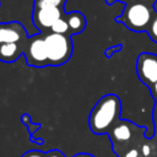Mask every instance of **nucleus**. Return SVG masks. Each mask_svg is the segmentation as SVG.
Wrapping results in <instances>:
<instances>
[{"mask_svg": "<svg viewBox=\"0 0 157 157\" xmlns=\"http://www.w3.org/2000/svg\"><path fill=\"white\" fill-rule=\"evenodd\" d=\"M120 107L121 103L117 94L103 96L90 113L88 125L91 131L97 135L109 132L119 118Z\"/></svg>", "mask_w": 157, "mask_h": 157, "instance_id": "nucleus-1", "label": "nucleus"}, {"mask_svg": "<svg viewBox=\"0 0 157 157\" xmlns=\"http://www.w3.org/2000/svg\"><path fill=\"white\" fill-rule=\"evenodd\" d=\"M153 13L155 10L152 6L135 0L124 6L121 15L115 17V22L123 23L126 28L134 32H146Z\"/></svg>", "mask_w": 157, "mask_h": 157, "instance_id": "nucleus-2", "label": "nucleus"}, {"mask_svg": "<svg viewBox=\"0 0 157 157\" xmlns=\"http://www.w3.org/2000/svg\"><path fill=\"white\" fill-rule=\"evenodd\" d=\"M44 39L48 53V65L58 66L69 61L74 49L70 34L50 32L44 36Z\"/></svg>", "mask_w": 157, "mask_h": 157, "instance_id": "nucleus-3", "label": "nucleus"}, {"mask_svg": "<svg viewBox=\"0 0 157 157\" xmlns=\"http://www.w3.org/2000/svg\"><path fill=\"white\" fill-rule=\"evenodd\" d=\"M42 32L28 37L26 43H25V56L26 61L29 66H37V67H43L48 65V53H47V47H45V39Z\"/></svg>", "mask_w": 157, "mask_h": 157, "instance_id": "nucleus-4", "label": "nucleus"}, {"mask_svg": "<svg viewBox=\"0 0 157 157\" xmlns=\"http://www.w3.org/2000/svg\"><path fill=\"white\" fill-rule=\"evenodd\" d=\"M66 15L64 7L56 6H33L32 10V22L43 33L44 31L52 28L54 22Z\"/></svg>", "mask_w": 157, "mask_h": 157, "instance_id": "nucleus-5", "label": "nucleus"}, {"mask_svg": "<svg viewBox=\"0 0 157 157\" xmlns=\"http://www.w3.org/2000/svg\"><path fill=\"white\" fill-rule=\"evenodd\" d=\"M136 72L142 83L152 86L157 82V55L153 53H141L136 60Z\"/></svg>", "mask_w": 157, "mask_h": 157, "instance_id": "nucleus-6", "label": "nucleus"}, {"mask_svg": "<svg viewBox=\"0 0 157 157\" xmlns=\"http://www.w3.org/2000/svg\"><path fill=\"white\" fill-rule=\"evenodd\" d=\"M28 38L27 31L18 21L0 22V44L20 43Z\"/></svg>", "mask_w": 157, "mask_h": 157, "instance_id": "nucleus-7", "label": "nucleus"}, {"mask_svg": "<svg viewBox=\"0 0 157 157\" xmlns=\"http://www.w3.org/2000/svg\"><path fill=\"white\" fill-rule=\"evenodd\" d=\"M132 126L134 125L126 120H119V123L115 124L109 132L112 142L115 144L128 142L132 136Z\"/></svg>", "mask_w": 157, "mask_h": 157, "instance_id": "nucleus-8", "label": "nucleus"}, {"mask_svg": "<svg viewBox=\"0 0 157 157\" xmlns=\"http://www.w3.org/2000/svg\"><path fill=\"white\" fill-rule=\"evenodd\" d=\"M26 40L25 42H20V43L0 44V60L4 61V63H13V61H16L25 52Z\"/></svg>", "mask_w": 157, "mask_h": 157, "instance_id": "nucleus-9", "label": "nucleus"}, {"mask_svg": "<svg viewBox=\"0 0 157 157\" xmlns=\"http://www.w3.org/2000/svg\"><path fill=\"white\" fill-rule=\"evenodd\" d=\"M65 18H66V22L69 25V33H70V36L78 34V33H81L86 28V25H87L86 17L80 11L67 12L65 15Z\"/></svg>", "mask_w": 157, "mask_h": 157, "instance_id": "nucleus-10", "label": "nucleus"}, {"mask_svg": "<svg viewBox=\"0 0 157 157\" xmlns=\"http://www.w3.org/2000/svg\"><path fill=\"white\" fill-rule=\"evenodd\" d=\"M50 32H53V33H59V34H70V33H69V25H67V22H66L65 16L61 17V18H59V20H56V21L54 22V25H53L52 28H50Z\"/></svg>", "mask_w": 157, "mask_h": 157, "instance_id": "nucleus-11", "label": "nucleus"}, {"mask_svg": "<svg viewBox=\"0 0 157 157\" xmlns=\"http://www.w3.org/2000/svg\"><path fill=\"white\" fill-rule=\"evenodd\" d=\"M148 37L151 38V40H153L155 43H157V11H155L153 13V17L146 29Z\"/></svg>", "mask_w": 157, "mask_h": 157, "instance_id": "nucleus-12", "label": "nucleus"}, {"mask_svg": "<svg viewBox=\"0 0 157 157\" xmlns=\"http://www.w3.org/2000/svg\"><path fill=\"white\" fill-rule=\"evenodd\" d=\"M66 0H34L33 6H56L64 7Z\"/></svg>", "mask_w": 157, "mask_h": 157, "instance_id": "nucleus-13", "label": "nucleus"}, {"mask_svg": "<svg viewBox=\"0 0 157 157\" xmlns=\"http://www.w3.org/2000/svg\"><path fill=\"white\" fill-rule=\"evenodd\" d=\"M123 157H140V152H139L137 148H131V150L126 151L123 155Z\"/></svg>", "mask_w": 157, "mask_h": 157, "instance_id": "nucleus-14", "label": "nucleus"}, {"mask_svg": "<svg viewBox=\"0 0 157 157\" xmlns=\"http://www.w3.org/2000/svg\"><path fill=\"white\" fill-rule=\"evenodd\" d=\"M22 157H45V155L42 152H38V151H29V152L25 153Z\"/></svg>", "mask_w": 157, "mask_h": 157, "instance_id": "nucleus-15", "label": "nucleus"}, {"mask_svg": "<svg viewBox=\"0 0 157 157\" xmlns=\"http://www.w3.org/2000/svg\"><path fill=\"white\" fill-rule=\"evenodd\" d=\"M45 157H65L60 151L58 150H53V151H49L48 153H45Z\"/></svg>", "mask_w": 157, "mask_h": 157, "instance_id": "nucleus-16", "label": "nucleus"}, {"mask_svg": "<svg viewBox=\"0 0 157 157\" xmlns=\"http://www.w3.org/2000/svg\"><path fill=\"white\" fill-rule=\"evenodd\" d=\"M120 48H121V45H115V47H110V48H108L107 50H105V55L107 56H110V53H115V52H119L120 50Z\"/></svg>", "mask_w": 157, "mask_h": 157, "instance_id": "nucleus-17", "label": "nucleus"}, {"mask_svg": "<svg viewBox=\"0 0 157 157\" xmlns=\"http://www.w3.org/2000/svg\"><path fill=\"white\" fill-rule=\"evenodd\" d=\"M148 88H150V91H151V94H152V97L155 98V101H157V82H156L155 85L150 86Z\"/></svg>", "mask_w": 157, "mask_h": 157, "instance_id": "nucleus-18", "label": "nucleus"}, {"mask_svg": "<svg viewBox=\"0 0 157 157\" xmlns=\"http://www.w3.org/2000/svg\"><path fill=\"white\" fill-rule=\"evenodd\" d=\"M141 152H142V155H144L145 157H148V156L151 155V148H150V146H147V145H144V146H142V150H141Z\"/></svg>", "mask_w": 157, "mask_h": 157, "instance_id": "nucleus-19", "label": "nucleus"}, {"mask_svg": "<svg viewBox=\"0 0 157 157\" xmlns=\"http://www.w3.org/2000/svg\"><path fill=\"white\" fill-rule=\"evenodd\" d=\"M153 124H155V128H156V132H157V101H156V105H155V109H153Z\"/></svg>", "mask_w": 157, "mask_h": 157, "instance_id": "nucleus-20", "label": "nucleus"}, {"mask_svg": "<svg viewBox=\"0 0 157 157\" xmlns=\"http://www.w3.org/2000/svg\"><path fill=\"white\" fill-rule=\"evenodd\" d=\"M117 1H121V2H124V4L126 5V4L131 2V1H135V0H105L107 5H113V4H114V2H117Z\"/></svg>", "mask_w": 157, "mask_h": 157, "instance_id": "nucleus-21", "label": "nucleus"}, {"mask_svg": "<svg viewBox=\"0 0 157 157\" xmlns=\"http://www.w3.org/2000/svg\"><path fill=\"white\" fill-rule=\"evenodd\" d=\"M137 1H140V2H142V4H146V5H148V6H155V4L157 2V0H137Z\"/></svg>", "mask_w": 157, "mask_h": 157, "instance_id": "nucleus-22", "label": "nucleus"}, {"mask_svg": "<svg viewBox=\"0 0 157 157\" xmlns=\"http://www.w3.org/2000/svg\"><path fill=\"white\" fill-rule=\"evenodd\" d=\"M75 157H94V156H92V155H90V153H78V155H76Z\"/></svg>", "mask_w": 157, "mask_h": 157, "instance_id": "nucleus-23", "label": "nucleus"}, {"mask_svg": "<svg viewBox=\"0 0 157 157\" xmlns=\"http://www.w3.org/2000/svg\"><path fill=\"white\" fill-rule=\"evenodd\" d=\"M153 10H155V11H157V2L155 4V6H153Z\"/></svg>", "mask_w": 157, "mask_h": 157, "instance_id": "nucleus-24", "label": "nucleus"}]
</instances>
